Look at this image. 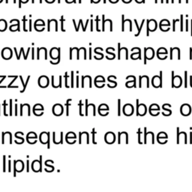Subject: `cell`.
<instances>
[{
  "label": "cell",
  "instance_id": "cell-1",
  "mask_svg": "<svg viewBox=\"0 0 192 192\" xmlns=\"http://www.w3.org/2000/svg\"><path fill=\"white\" fill-rule=\"evenodd\" d=\"M157 28V22L154 20H147L146 36H149V32H154Z\"/></svg>",
  "mask_w": 192,
  "mask_h": 192
},
{
  "label": "cell",
  "instance_id": "cell-2",
  "mask_svg": "<svg viewBox=\"0 0 192 192\" xmlns=\"http://www.w3.org/2000/svg\"><path fill=\"white\" fill-rule=\"evenodd\" d=\"M154 56V51L152 47L144 49V64H146L147 59H152Z\"/></svg>",
  "mask_w": 192,
  "mask_h": 192
},
{
  "label": "cell",
  "instance_id": "cell-3",
  "mask_svg": "<svg viewBox=\"0 0 192 192\" xmlns=\"http://www.w3.org/2000/svg\"><path fill=\"white\" fill-rule=\"evenodd\" d=\"M171 75H172V87L174 88H178L182 84V79L180 76H174V71H171Z\"/></svg>",
  "mask_w": 192,
  "mask_h": 192
},
{
  "label": "cell",
  "instance_id": "cell-4",
  "mask_svg": "<svg viewBox=\"0 0 192 192\" xmlns=\"http://www.w3.org/2000/svg\"><path fill=\"white\" fill-rule=\"evenodd\" d=\"M49 78L46 75H42L38 78V85L41 88H46L49 85Z\"/></svg>",
  "mask_w": 192,
  "mask_h": 192
},
{
  "label": "cell",
  "instance_id": "cell-5",
  "mask_svg": "<svg viewBox=\"0 0 192 192\" xmlns=\"http://www.w3.org/2000/svg\"><path fill=\"white\" fill-rule=\"evenodd\" d=\"M63 111H64V109H63L62 105L59 104H56L52 106V113L55 116H59L62 115Z\"/></svg>",
  "mask_w": 192,
  "mask_h": 192
},
{
  "label": "cell",
  "instance_id": "cell-6",
  "mask_svg": "<svg viewBox=\"0 0 192 192\" xmlns=\"http://www.w3.org/2000/svg\"><path fill=\"white\" fill-rule=\"evenodd\" d=\"M180 112H181V114L184 116H189L190 113H191V107L189 104H184L182 105L181 108H180Z\"/></svg>",
  "mask_w": 192,
  "mask_h": 192
},
{
  "label": "cell",
  "instance_id": "cell-7",
  "mask_svg": "<svg viewBox=\"0 0 192 192\" xmlns=\"http://www.w3.org/2000/svg\"><path fill=\"white\" fill-rule=\"evenodd\" d=\"M2 56L4 59H10L12 57V50L9 47H4L2 50Z\"/></svg>",
  "mask_w": 192,
  "mask_h": 192
},
{
  "label": "cell",
  "instance_id": "cell-8",
  "mask_svg": "<svg viewBox=\"0 0 192 192\" xmlns=\"http://www.w3.org/2000/svg\"><path fill=\"white\" fill-rule=\"evenodd\" d=\"M122 111L124 115L127 116H130L134 113V106L131 104H127L123 106Z\"/></svg>",
  "mask_w": 192,
  "mask_h": 192
},
{
  "label": "cell",
  "instance_id": "cell-9",
  "mask_svg": "<svg viewBox=\"0 0 192 192\" xmlns=\"http://www.w3.org/2000/svg\"><path fill=\"white\" fill-rule=\"evenodd\" d=\"M116 136L112 132H107L104 136V141L107 144H112L115 142Z\"/></svg>",
  "mask_w": 192,
  "mask_h": 192
},
{
  "label": "cell",
  "instance_id": "cell-10",
  "mask_svg": "<svg viewBox=\"0 0 192 192\" xmlns=\"http://www.w3.org/2000/svg\"><path fill=\"white\" fill-rule=\"evenodd\" d=\"M147 111V107L145 104H140L138 105L136 107V116H143L146 115Z\"/></svg>",
  "mask_w": 192,
  "mask_h": 192
},
{
  "label": "cell",
  "instance_id": "cell-11",
  "mask_svg": "<svg viewBox=\"0 0 192 192\" xmlns=\"http://www.w3.org/2000/svg\"><path fill=\"white\" fill-rule=\"evenodd\" d=\"M32 170L34 172H40L41 170V163H40V160H33L32 163Z\"/></svg>",
  "mask_w": 192,
  "mask_h": 192
},
{
  "label": "cell",
  "instance_id": "cell-12",
  "mask_svg": "<svg viewBox=\"0 0 192 192\" xmlns=\"http://www.w3.org/2000/svg\"><path fill=\"white\" fill-rule=\"evenodd\" d=\"M50 57L52 59H58L60 58V50L56 47L52 48L50 52Z\"/></svg>",
  "mask_w": 192,
  "mask_h": 192
},
{
  "label": "cell",
  "instance_id": "cell-13",
  "mask_svg": "<svg viewBox=\"0 0 192 192\" xmlns=\"http://www.w3.org/2000/svg\"><path fill=\"white\" fill-rule=\"evenodd\" d=\"M43 111H44V106H42L40 104H38L34 105V108H33V112L35 116H41L43 115Z\"/></svg>",
  "mask_w": 192,
  "mask_h": 192
},
{
  "label": "cell",
  "instance_id": "cell-14",
  "mask_svg": "<svg viewBox=\"0 0 192 192\" xmlns=\"http://www.w3.org/2000/svg\"><path fill=\"white\" fill-rule=\"evenodd\" d=\"M162 56H164V59H166L167 58V50H166V48L160 47V49L158 50L157 51V56L159 59L162 60Z\"/></svg>",
  "mask_w": 192,
  "mask_h": 192
},
{
  "label": "cell",
  "instance_id": "cell-15",
  "mask_svg": "<svg viewBox=\"0 0 192 192\" xmlns=\"http://www.w3.org/2000/svg\"><path fill=\"white\" fill-rule=\"evenodd\" d=\"M24 169V164L22 160H17L14 161V170L16 172H22Z\"/></svg>",
  "mask_w": 192,
  "mask_h": 192
},
{
  "label": "cell",
  "instance_id": "cell-16",
  "mask_svg": "<svg viewBox=\"0 0 192 192\" xmlns=\"http://www.w3.org/2000/svg\"><path fill=\"white\" fill-rule=\"evenodd\" d=\"M49 137H50V134L47 132H42L40 134V141L41 143L43 144H46L48 142L49 143Z\"/></svg>",
  "mask_w": 192,
  "mask_h": 192
},
{
  "label": "cell",
  "instance_id": "cell-17",
  "mask_svg": "<svg viewBox=\"0 0 192 192\" xmlns=\"http://www.w3.org/2000/svg\"><path fill=\"white\" fill-rule=\"evenodd\" d=\"M152 84L154 88H158L159 86H160V77H159V76L155 75V76H153L152 80Z\"/></svg>",
  "mask_w": 192,
  "mask_h": 192
},
{
  "label": "cell",
  "instance_id": "cell-18",
  "mask_svg": "<svg viewBox=\"0 0 192 192\" xmlns=\"http://www.w3.org/2000/svg\"><path fill=\"white\" fill-rule=\"evenodd\" d=\"M167 138H168L167 134H166L165 133V132L161 131V132H160V133H159L158 134V136H157V140H158V142L159 143H160V140H167Z\"/></svg>",
  "mask_w": 192,
  "mask_h": 192
},
{
  "label": "cell",
  "instance_id": "cell-19",
  "mask_svg": "<svg viewBox=\"0 0 192 192\" xmlns=\"http://www.w3.org/2000/svg\"><path fill=\"white\" fill-rule=\"evenodd\" d=\"M44 22L43 20H41V21H40V23H39V20H38L37 21H35V22H34V28H35V29L37 30V31L38 32H40L42 31L41 28H40V27H42V26H44Z\"/></svg>",
  "mask_w": 192,
  "mask_h": 192
},
{
  "label": "cell",
  "instance_id": "cell-20",
  "mask_svg": "<svg viewBox=\"0 0 192 192\" xmlns=\"http://www.w3.org/2000/svg\"><path fill=\"white\" fill-rule=\"evenodd\" d=\"M130 58H132V59H137V58H140V59H141V50L140 48L138 47V52H133V53L131 54V56H130Z\"/></svg>",
  "mask_w": 192,
  "mask_h": 192
},
{
  "label": "cell",
  "instance_id": "cell-21",
  "mask_svg": "<svg viewBox=\"0 0 192 192\" xmlns=\"http://www.w3.org/2000/svg\"><path fill=\"white\" fill-rule=\"evenodd\" d=\"M159 110H160V107H159L158 105L156 104H152L151 106H149V113L151 116L152 115V113L154 112V111H159Z\"/></svg>",
  "mask_w": 192,
  "mask_h": 192
},
{
  "label": "cell",
  "instance_id": "cell-22",
  "mask_svg": "<svg viewBox=\"0 0 192 192\" xmlns=\"http://www.w3.org/2000/svg\"><path fill=\"white\" fill-rule=\"evenodd\" d=\"M168 107H171V105L170 104H164L163 106H162V108H163V110L164 111H166V116H170L171 114H172V111H171V110H170Z\"/></svg>",
  "mask_w": 192,
  "mask_h": 192
},
{
  "label": "cell",
  "instance_id": "cell-23",
  "mask_svg": "<svg viewBox=\"0 0 192 192\" xmlns=\"http://www.w3.org/2000/svg\"><path fill=\"white\" fill-rule=\"evenodd\" d=\"M7 28V22L4 20H0V32H3Z\"/></svg>",
  "mask_w": 192,
  "mask_h": 192
},
{
  "label": "cell",
  "instance_id": "cell-24",
  "mask_svg": "<svg viewBox=\"0 0 192 192\" xmlns=\"http://www.w3.org/2000/svg\"><path fill=\"white\" fill-rule=\"evenodd\" d=\"M76 134H75L74 132H68V133L66 134V136H65L66 141H67L68 140H69V139H75L76 140Z\"/></svg>",
  "mask_w": 192,
  "mask_h": 192
},
{
  "label": "cell",
  "instance_id": "cell-25",
  "mask_svg": "<svg viewBox=\"0 0 192 192\" xmlns=\"http://www.w3.org/2000/svg\"><path fill=\"white\" fill-rule=\"evenodd\" d=\"M109 111V107L106 104H102L100 106H98V112H101V111Z\"/></svg>",
  "mask_w": 192,
  "mask_h": 192
},
{
  "label": "cell",
  "instance_id": "cell-26",
  "mask_svg": "<svg viewBox=\"0 0 192 192\" xmlns=\"http://www.w3.org/2000/svg\"><path fill=\"white\" fill-rule=\"evenodd\" d=\"M161 26H170V22L166 20H163L160 21V24H159V27Z\"/></svg>",
  "mask_w": 192,
  "mask_h": 192
},
{
  "label": "cell",
  "instance_id": "cell-27",
  "mask_svg": "<svg viewBox=\"0 0 192 192\" xmlns=\"http://www.w3.org/2000/svg\"><path fill=\"white\" fill-rule=\"evenodd\" d=\"M32 140V139H37V135L34 132H29L27 134V140Z\"/></svg>",
  "mask_w": 192,
  "mask_h": 192
},
{
  "label": "cell",
  "instance_id": "cell-28",
  "mask_svg": "<svg viewBox=\"0 0 192 192\" xmlns=\"http://www.w3.org/2000/svg\"><path fill=\"white\" fill-rule=\"evenodd\" d=\"M94 82H105V79L103 76H97L94 79Z\"/></svg>",
  "mask_w": 192,
  "mask_h": 192
},
{
  "label": "cell",
  "instance_id": "cell-29",
  "mask_svg": "<svg viewBox=\"0 0 192 192\" xmlns=\"http://www.w3.org/2000/svg\"><path fill=\"white\" fill-rule=\"evenodd\" d=\"M117 104H118V108H117V114H118V116H120L121 115V100L118 99V102H117Z\"/></svg>",
  "mask_w": 192,
  "mask_h": 192
},
{
  "label": "cell",
  "instance_id": "cell-30",
  "mask_svg": "<svg viewBox=\"0 0 192 192\" xmlns=\"http://www.w3.org/2000/svg\"><path fill=\"white\" fill-rule=\"evenodd\" d=\"M141 128H138V131H137V134H138V142L139 144H142V140H141Z\"/></svg>",
  "mask_w": 192,
  "mask_h": 192
},
{
  "label": "cell",
  "instance_id": "cell-31",
  "mask_svg": "<svg viewBox=\"0 0 192 192\" xmlns=\"http://www.w3.org/2000/svg\"><path fill=\"white\" fill-rule=\"evenodd\" d=\"M92 142L93 144H97V142L95 141V138H94V136L96 134V131H95V129L93 128L92 129Z\"/></svg>",
  "mask_w": 192,
  "mask_h": 192
},
{
  "label": "cell",
  "instance_id": "cell-32",
  "mask_svg": "<svg viewBox=\"0 0 192 192\" xmlns=\"http://www.w3.org/2000/svg\"><path fill=\"white\" fill-rule=\"evenodd\" d=\"M146 128H144V144H147V131Z\"/></svg>",
  "mask_w": 192,
  "mask_h": 192
},
{
  "label": "cell",
  "instance_id": "cell-33",
  "mask_svg": "<svg viewBox=\"0 0 192 192\" xmlns=\"http://www.w3.org/2000/svg\"><path fill=\"white\" fill-rule=\"evenodd\" d=\"M187 80H188L187 71H184V87H185V88H187V87H188V82H187Z\"/></svg>",
  "mask_w": 192,
  "mask_h": 192
},
{
  "label": "cell",
  "instance_id": "cell-34",
  "mask_svg": "<svg viewBox=\"0 0 192 192\" xmlns=\"http://www.w3.org/2000/svg\"><path fill=\"white\" fill-rule=\"evenodd\" d=\"M134 22H135V25H136V28H137V30H138V32L136 33V34H135V36H138L139 35V34L140 33V28L139 27H138V24H137V21L136 20H134Z\"/></svg>",
  "mask_w": 192,
  "mask_h": 192
},
{
  "label": "cell",
  "instance_id": "cell-35",
  "mask_svg": "<svg viewBox=\"0 0 192 192\" xmlns=\"http://www.w3.org/2000/svg\"><path fill=\"white\" fill-rule=\"evenodd\" d=\"M124 15H122V32L124 31Z\"/></svg>",
  "mask_w": 192,
  "mask_h": 192
},
{
  "label": "cell",
  "instance_id": "cell-36",
  "mask_svg": "<svg viewBox=\"0 0 192 192\" xmlns=\"http://www.w3.org/2000/svg\"><path fill=\"white\" fill-rule=\"evenodd\" d=\"M98 20H99L98 16H96V29H97L98 32L100 31V30L99 29V26H98Z\"/></svg>",
  "mask_w": 192,
  "mask_h": 192
},
{
  "label": "cell",
  "instance_id": "cell-37",
  "mask_svg": "<svg viewBox=\"0 0 192 192\" xmlns=\"http://www.w3.org/2000/svg\"><path fill=\"white\" fill-rule=\"evenodd\" d=\"M108 80H109V82H112V83H113V84H114V86H115V87L116 86H117V82H116V81L112 80L111 79L110 76H108Z\"/></svg>",
  "mask_w": 192,
  "mask_h": 192
},
{
  "label": "cell",
  "instance_id": "cell-38",
  "mask_svg": "<svg viewBox=\"0 0 192 192\" xmlns=\"http://www.w3.org/2000/svg\"><path fill=\"white\" fill-rule=\"evenodd\" d=\"M180 21H181V27H180V31L183 32V15H181V19H180Z\"/></svg>",
  "mask_w": 192,
  "mask_h": 192
},
{
  "label": "cell",
  "instance_id": "cell-39",
  "mask_svg": "<svg viewBox=\"0 0 192 192\" xmlns=\"http://www.w3.org/2000/svg\"><path fill=\"white\" fill-rule=\"evenodd\" d=\"M162 71H160V75H159V77H160V86H159V88H162Z\"/></svg>",
  "mask_w": 192,
  "mask_h": 192
},
{
  "label": "cell",
  "instance_id": "cell-40",
  "mask_svg": "<svg viewBox=\"0 0 192 192\" xmlns=\"http://www.w3.org/2000/svg\"><path fill=\"white\" fill-rule=\"evenodd\" d=\"M79 106H80V115L82 116L83 114L82 113V100H80Z\"/></svg>",
  "mask_w": 192,
  "mask_h": 192
},
{
  "label": "cell",
  "instance_id": "cell-41",
  "mask_svg": "<svg viewBox=\"0 0 192 192\" xmlns=\"http://www.w3.org/2000/svg\"><path fill=\"white\" fill-rule=\"evenodd\" d=\"M72 100L71 99H68L66 102V106H67V116H68V107H69V102Z\"/></svg>",
  "mask_w": 192,
  "mask_h": 192
},
{
  "label": "cell",
  "instance_id": "cell-42",
  "mask_svg": "<svg viewBox=\"0 0 192 192\" xmlns=\"http://www.w3.org/2000/svg\"><path fill=\"white\" fill-rule=\"evenodd\" d=\"M178 20H173V21H172V23H173V27H172V31L175 32L176 31V21H178Z\"/></svg>",
  "mask_w": 192,
  "mask_h": 192
},
{
  "label": "cell",
  "instance_id": "cell-43",
  "mask_svg": "<svg viewBox=\"0 0 192 192\" xmlns=\"http://www.w3.org/2000/svg\"><path fill=\"white\" fill-rule=\"evenodd\" d=\"M120 44H118V59H120L121 57H120Z\"/></svg>",
  "mask_w": 192,
  "mask_h": 192
},
{
  "label": "cell",
  "instance_id": "cell-44",
  "mask_svg": "<svg viewBox=\"0 0 192 192\" xmlns=\"http://www.w3.org/2000/svg\"><path fill=\"white\" fill-rule=\"evenodd\" d=\"M87 106H88V100H86V116H88V110H87Z\"/></svg>",
  "mask_w": 192,
  "mask_h": 192
},
{
  "label": "cell",
  "instance_id": "cell-45",
  "mask_svg": "<svg viewBox=\"0 0 192 192\" xmlns=\"http://www.w3.org/2000/svg\"><path fill=\"white\" fill-rule=\"evenodd\" d=\"M73 76H74V71H71V87H74V79H73Z\"/></svg>",
  "mask_w": 192,
  "mask_h": 192
},
{
  "label": "cell",
  "instance_id": "cell-46",
  "mask_svg": "<svg viewBox=\"0 0 192 192\" xmlns=\"http://www.w3.org/2000/svg\"><path fill=\"white\" fill-rule=\"evenodd\" d=\"M186 32H188V20H186Z\"/></svg>",
  "mask_w": 192,
  "mask_h": 192
},
{
  "label": "cell",
  "instance_id": "cell-47",
  "mask_svg": "<svg viewBox=\"0 0 192 192\" xmlns=\"http://www.w3.org/2000/svg\"><path fill=\"white\" fill-rule=\"evenodd\" d=\"M189 50H190V54H189V58H190V59H192V48H190V49H189Z\"/></svg>",
  "mask_w": 192,
  "mask_h": 192
},
{
  "label": "cell",
  "instance_id": "cell-48",
  "mask_svg": "<svg viewBox=\"0 0 192 192\" xmlns=\"http://www.w3.org/2000/svg\"><path fill=\"white\" fill-rule=\"evenodd\" d=\"M137 3H145V0H135Z\"/></svg>",
  "mask_w": 192,
  "mask_h": 192
},
{
  "label": "cell",
  "instance_id": "cell-49",
  "mask_svg": "<svg viewBox=\"0 0 192 192\" xmlns=\"http://www.w3.org/2000/svg\"><path fill=\"white\" fill-rule=\"evenodd\" d=\"M189 139H190V144H191L192 143V132L191 131L190 132V138H189Z\"/></svg>",
  "mask_w": 192,
  "mask_h": 192
},
{
  "label": "cell",
  "instance_id": "cell-50",
  "mask_svg": "<svg viewBox=\"0 0 192 192\" xmlns=\"http://www.w3.org/2000/svg\"><path fill=\"white\" fill-rule=\"evenodd\" d=\"M100 0H91V3H98V2H100Z\"/></svg>",
  "mask_w": 192,
  "mask_h": 192
},
{
  "label": "cell",
  "instance_id": "cell-51",
  "mask_svg": "<svg viewBox=\"0 0 192 192\" xmlns=\"http://www.w3.org/2000/svg\"><path fill=\"white\" fill-rule=\"evenodd\" d=\"M79 77H78V76H76V87H79Z\"/></svg>",
  "mask_w": 192,
  "mask_h": 192
},
{
  "label": "cell",
  "instance_id": "cell-52",
  "mask_svg": "<svg viewBox=\"0 0 192 192\" xmlns=\"http://www.w3.org/2000/svg\"><path fill=\"white\" fill-rule=\"evenodd\" d=\"M131 1L132 0H122L123 2H124V3H130Z\"/></svg>",
  "mask_w": 192,
  "mask_h": 192
},
{
  "label": "cell",
  "instance_id": "cell-53",
  "mask_svg": "<svg viewBox=\"0 0 192 192\" xmlns=\"http://www.w3.org/2000/svg\"><path fill=\"white\" fill-rule=\"evenodd\" d=\"M109 1L111 3H116V2H118V0H109Z\"/></svg>",
  "mask_w": 192,
  "mask_h": 192
},
{
  "label": "cell",
  "instance_id": "cell-54",
  "mask_svg": "<svg viewBox=\"0 0 192 192\" xmlns=\"http://www.w3.org/2000/svg\"><path fill=\"white\" fill-rule=\"evenodd\" d=\"M89 58L91 59L92 58V48H89Z\"/></svg>",
  "mask_w": 192,
  "mask_h": 192
},
{
  "label": "cell",
  "instance_id": "cell-55",
  "mask_svg": "<svg viewBox=\"0 0 192 192\" xmlns=\"http://www.w3.org/2000/svg\"><path fill=\"white\" fill-rule=\"evenodd\" d=\"M91 23H92V25H91V31L92 32L93 31V20H91Z\"/></svg>",
  "mask_w": 192,
  "mask_h": 192
},
{
  "label": "cell",
  "instance_id": "cell-56",
  "mask_svg": "<svg viewBox=\"0 0 192 192\" xmlns=\"http://www.w3.org/2000/svg\"><path fill=\"white\" fill-rule=\"evenodd\" d=\"M190 28H191V33H190V34H191L192 36V20H191V27H190Z\"/></svg>",
  "mask_w": 192,
  "mask_h": 192
},
{
  "label": "cell",
  "instance_id": "cell-57",
  "mask_svg": "<svg viewBox=\"0 0 192 192\" xmlns=\"http://www.w3.org/2000/svg\"><path fill=\"white\" fill-rule=\"evenodd\" d=\"M160 2L163 3V2H164V0H160Z\"/></svg>",
  "mask_w": 192,
  "mask_h": 192
},
{
  "label": "cell",
  "instance_id": "cell-58",
  "mask_svg": "<svg viewBox=\"0 0 192 192\" xmlns=\"http://www.w3.org/2000/svg\"><path fill=\"white\" fill-rule=\"evenodd\" d=\"M104 3H106V0H104Z\"/></svg>",
  "mask_w": 192,
  "mask_h": 192
},
{
  "label": "cell",
  "instance_id": "cell-59",
  "mask_svg": "<svg viewBox=\"0 0 192 192\" xmlns=\"http://www.w3.org/2000/svg\"><path fill=\"white\" fill-rule=\"evenodd\" d=\"M168 2H169V1H168V0H166V3H168Z\"/></svg>",
  "mask_w": 192,
  "mask_h": 192
},
{
  "label": "cell",
  "instance_id": "cell-60",
  "mask_svg": "<svg viewBox=\"0 0 192 192\" xmlns=\"http://www.w3.org/2000/svg\"><path fill=\"white\" fill-rule=\"evenodd\" d=\"M79 2H80V3H81V0H80V1H79Z\"/></svg>",
  "mask_w": 192,
  "mask_h": 192
}]
</instances>
